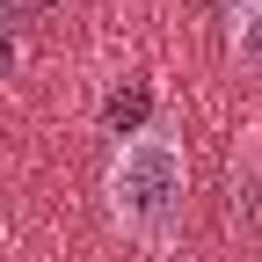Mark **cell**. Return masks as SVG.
<instances>
[{"instance_id": "cell-2", "label": "cell", "mask_w": 262, "mask_h": 262, "mask_svg": "<svg viewBox=\"0 0 262 262\" xmlns=\"http://www.w3.org/2000/svg\"><path fill=\"white\" fill-rule=\"evenodd\" d=\"M226 219L241 233H262V160L233 153V175H226Z\"/></svg>"}, {"instance_id": "cell-6", "label": "cell", "mask_w": 262, "mask_h": 262, "mask_svg": "<svg viewBox=\"0 0 262 262\" xmlns=\"http://www.w3.org/2000/svg\"><path fill=\"white\" fill-rule=\"evenodd\" d=\"M219 8H226V15H248V8H255V0H219Z\"/></svg>"}, {"instance_id": "cell-3", "label": "cell", "mask_w": 262, "mask_h": 262, "mask_svg": "<svg viewBox=\"0 0 262 262\" xmlns=\"http://www.w3.org/2000/svg\"><path fill=\"white\" fill-rule=\"evenodd\" d=\"M146 124H153V88L146 80L110 88V102H102V131L110 139H131V131H146Z\"/></svg>"}, {"instance_id": "cell-7", "label": "cell", "mask_w": 262, "mask_h": 262, "mask_svg": "<svg viewBox=\"0 0 262 262\" xmlns=\"http://www.w3.org/2000/svg\"><path fill=\"white\" fill-rule=\"evenodd\" d=\"M15 8H44V0H15Z\"/></svg>"}, {"instance_id": "cell-5", "label": "cell", "mask_w": 262, "mask_h": 262, "mask_svg": "<svg viewBox=\"0 0 262 262\" xmlns=\"http://www.w3.org/2000/svg\"><path fill=\"white\" fill-rule=\"evenodd\" d=\"M15 66H22V44H15V29L0 22V80H15Z\"/></svg>"}, {"instance_id": "cell-4", "label": "cell", "mask_w": 262, "mask_h": 262, "mask_svg": "<svg viewBox=\"0 0 262 262\" xmlns=\"http://www.w3.org/2000/svg\"><path fill=\"white\" fill-rule=\"evenodd\" d=\"M233 66L262 80V0H255L248 15H233Z\"/></svg>"}, {"instance_id": "cell-1", "label": "cell", "mask_w": 262, "mask_h": 262, "mask_svg": "<svg viewBox=\"0 0 262 262\" xmlns=\"http://www.w3.org/2000/svg\"><path fill=\"white\" fill-rule=\"evenodd\" d=\"M102 196H110L117 233L168 255L182 241V219H189V153H182V139L168 124H146L131 139H117L110 168H102Z\"/></svg>"}]
</instances>
